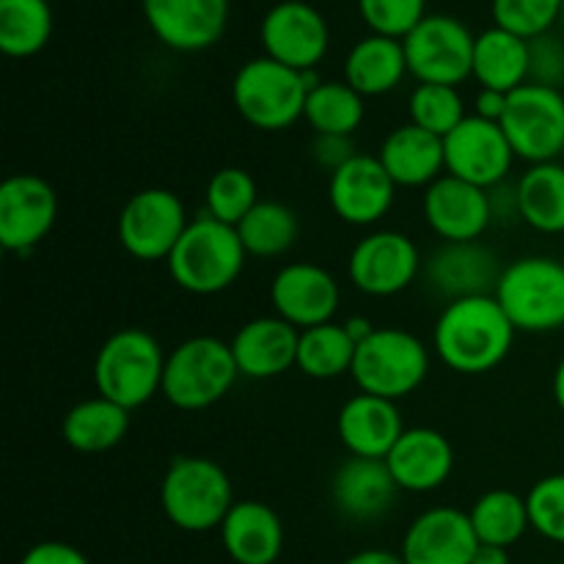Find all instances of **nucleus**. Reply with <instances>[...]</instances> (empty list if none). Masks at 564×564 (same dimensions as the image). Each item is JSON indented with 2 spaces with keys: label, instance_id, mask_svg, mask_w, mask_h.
<instances>
[{
  "label": "nucleus",
  "instance_id": "obj_1",
  "mask_svg": "<svg viewBox=\"0 0 564 564\" xmlns=\"http://www.w3.org/2000/svg\"><path fill=\"white\" fill-rule=\"evenodd\" d=\"M516 339V325L496 295L452 301L435 323V352L449 369L482 375L499 367Z\"/></svg>",
  "mask_w": 564,
  "mask_h": 564
},
{
  "label": "nucleus",
  "instance_id": "obj_2",
  "mask_svg": "<svg viewBox=\"0 0 564 564\" xmlns=\"http://www.w3.org/2000/svg\"><path fill=\"white\" fill-rule=\"evenodd\" d=\"M169 273L182 290L193 295H215L237 281L246 264V248L235 226L215 220L213 215H202L187 224L171 251Z\"/></svg>",
  "mask_w": 564,
  "mask_h": 564
},
{
  "label": "nucleus",
  "instance_id": "obj_3",
  "mask_svg": "<svg viewBox=\"0 0 564 564\" xmlns=\"http://www.w3.org/2000/svg\"><path fill=\"white\" fill-rule=\"evenodd\" d=\"M165 358L158 339L141 328L116 330L97 352L94 383L99 397L135 411L163 389Z\"/></svg>",
  "mask_w": 564,
  "mask_h": 564
},
{
  "label": "nucleus",
  "instance_id": "obj_4",
  "mask_svg": "<svg viewBox=\"0 0 564 564\" xmlns=\"http://www.w3.org/2000/svg\"><path fill=\"white\" fill-rule=\"evenodd\" d=\"M163 512L182 532H209L235 507L231 482L209 457H176L160 485Z\"/></svg>",
  "mask_w": 564,
  "mask_h": 564
},
{
  "label": "nucleus",
  "instance_id": "obj_5",
  "mask_svg": "<svg viewBox=\"0 0 564 564\" xmlns=\"http://www.w3.org/2000/svg\"><path fill=\"white\" fill-rule=\"evenodd\" d=\"M237 375L231 345L215 336H193L165 358L160 391L180 411H204L229 394Z\"/></svg>",
  "mask_w": 564,
  "mask_h": 564
},
{
  "label": "nucleus",
  "instance_id": "obj_6",
  "mask_svg": "<svg viewBox=\"0 0 564 564\" xmlns=\"http://www.w3.org/2000/svg\"><path fill=\"white\" fill-rule=\"evenodd\" d=\"M306 72L290 69L279 61L251 58L237 69L231 83V99L235 108L248 124L259 130H286L295 124L306 110L308 99Z\"/></svg>",
  "mask_w": 564,
  "mask_h": 564
},
{
  "label": "nucleus",
  "instance_id": "obj_7",
  "mask_svg": "<svg viewBox=\"0 0 564 564\" xmlns=\"http://www.w3.org/2000/svg\"><path fill=\"white\" fill-rule=\"evenodd\" d=\"M494 295L516 330L549 334L564 328V264L560 259H518L501 273Z\"/></svg>",
  "mask_w": 564,
  "mask_h": 564
},
{
  "label": "nucleus",
  "instance_id": "obj_8",
  "mask_svg": "<svg viewBox=\"0 0 564 564\" xmlns=\"http://www.w3.org/2000/svg\"><path fill=\"white\" fill-rule=\"evenodd\" d=\"M352 380L364 394L400 400L413 394L430 372L427 347L400 328H375L352 358Z\"/></svg>",
  "mask_w": 564,
  "mask_h": 564
},
{
  "label": "nucleus",
  "instance_id": "obj_9",
  "mask_svg": "<svg viewBox=\"0 0 564 564\" xmlns=\"http://www.w3.org/2000/svg\"><path fill=\"white\" fill-rule=\"evenodd\" d=\"M499 124L516 158L534 165L554 163L564 152V94L540 83H523L507 94Z\"/></svg>",
  "mask_w": 564,
  "mask_h": 564
},
{
  "label": "nucleus",
  "instance_id": "obj_10",
  "mask_svg": "<svg viewBox=\"0 0 564 564\" xmlns=\"http://www.w3.org/2000/svg\"><path fill=\"white\" fill-rule=\"evenodd\" d=\"M474 44L468 25L449 14H427L402 39L408 72L419 83L455 88L474 75Z\"/></svg>",
  "mask_w": 564,
  "mask_h": 564
},
{
  "label": "nucleus",
  "instance_id": "obj_11",
  "mask_svg": "<svg viewBox=\"0 0 564 564\" xmlns=\"http://www.w3.org/2000/svg\"><path fill=\"white\" fill-rule=\"evenodd\" d=\"M185 229V207L180 196L165 187H147L135 193L119 215L121 246L141 262L169 259Z\"/></svg>",
  "mask_w": 564,
  "mask_h": 564
},
{
  "label": "nucleus",
  "instance_id": "obj_12",
  "mask_svg": "<svg viewBox=\"0 0 564 564\" xmlns=\"http://www.w3.org/2000/svg\"><path fill=\"white\" fill-rule=\"evenodd\" d=\"M259 36L268 58L290 69L312 72L328 53L330 28L306 0H281L268 9Z\"/></svg>",
  "mask_w": 564,
  "mask_h": 564
},
{
  "label": "nucleus",
  "instance_id": "obj_13",
  "mask_svg": "<svg viewBox=\"0 0 564 564\" xmlns=\"http://www.w3.org/2000/svg\"><path fill=\"white\" fill-rule=\"evenodd\" d=\"M444 154L446 171L452 176L485 187V191L507 180L512 158H516L499 121H488L477 113L466 116L444 138Z\"/></svg>",
  "mask_w": 564,
  "mask_h": 564
},
{
  "label": "nucleus",
  "instance_id": "obj_14",
  "mask_svg": "<svg viewBox=\"0 0 564 564\" xmlns=\"http://www.w3.org/2000/svg\"><path fill=\"white\" fill-rule=\"evenodd\" d=\"M149 31L176 53H202L220 42L229 0H141Z\"/></svg>",
  "mask_w": 564,
  "mask_h": 564
},
{
  "label": "nucleus",
  "instance_id": "obj_15",
  "mask_svg": "<svg viewBox=\"0 0 564 564\" xmlns=\"http://www.w3.org/2000/svg\"><path fill=\"white\" fill-rule=\"evenodd\" d=\"M58 215L55 191L36 174H14L0 185V246L25 253L50 235Z\"/></svg>",
  "mask_w": 564,
  "mask_h": 564
},
{
  "label": "nucleus",
  "instance_id": "obj_16",
  "mask_svg": "<svg viewBox=\"0 0 564 564\" xmlns=\"http://www.w3.org/2000/svg\"><path fill=\"white\" fill-rule=\"evenodd\" d=\"M419 248L400 231H375L350 253V279L356 290L389 297L408 290L419 273Z\"/></svg>",
  "mask_w": 564,
  "mask_h": 564
},
{
  "label": "nucleus",
  "instance_id": "obj_17",
  "mask_svg": "<svg viewBox=\"0 0 564 564\" xmlns=\"http://www.w3.org/2000/svg\"><path fill=\"white\" fill-rule=\"evenodd\" d=\"M270 301L281 319L308 330L334 323V314L339 308V284L319 264L295 262L279 270L270 284Z\"/></svg>",
  "mask_w": 564,
  "mask_h": 564
},
{
  "label": "nucleus",
  "instance_id": "obj_18",
  "mask_svg": "<svg viewBox=\"0 0 564 564\" xmlns=\"http://www.w3.org/2000/svg\"><path fill=\"white\" fill-rule=\"evenodd\" d=\"M394 180L372 154H356L350 163L330 174V207L345 224L372 226L394 202Z\"/></svg>",
  "mask_w": 564,
  "mask_h": 564
},
{
  "label": "nucleus",
  "instance_id": "obj_19",
  "mask_svg": "<svg viewBox=\"0 0 564 564\" xmlns=\"http://www.w3.org/2000/svg\"><path fill=\"white\" fill-rule=\"evenodd\" d=\"M477 549L479 540L468 512L435 507L408 527L400 556L405 564H471Z\"/></svg>",
  "mask_w": 564,
  "mask_h": 564
},
{
  "label": "nucleus",
  "instance_id": "obj_20",
  "mask_svg": "<svg viewBox=\"0 0 564 564\" xmlns=\"http://www.w3.org/2000/svg\"><path fill=\"white\" fill-rule=\"evenodd\" d=\"M424 218L446 242H477L494 220L485 187L457 176H438L424 193Z\"/></svg>",
  "mask_w": 564,
  "mask_h": 564
},
{
  "label": "nucleus",
  "instance_id": "obj_21",
  "mask_svg": "<svg viewBox=\"0 0 564 564\" xmlns=\"http://www.w3.org/2000/svg\"><path fill=\"white\" fill-rule=\"evenodd\" d=\"M501 273L505 270H499L496 253L479 242H446L424 264L430 290L449 297V303L460 297L490 295V290L496 292L499 286Z\"/></svg>",
  "mask_w": 564,
  "mask_h": 564
},
{
  "label": "nucleus",
  "instance_id": "obj_22",
  "mask_svg": "<svg viewBox=\"0 0 564 564\" xmlns=\"http://www.w3.org/2000/svg\"><path fill=\"white\" fill-rule=\"evenodd\" d=\"M386 463H389V471L400 490L430 494L449 479L452 466H455V449L438 430L413 427L402 433Z\"/></svg>",
  "mask_w": 564,
  "mask_h": 564
},
{
  "label": "nucleus",
  "instance_id": "obj_23",
  "mask_svg": "<svg viewBox=\"0 0 564 564\" xmlns=\"http://www.w3.org/2000/svg\"><path fill=\"white\" fill-rule=\"evenodd\" d=\"M336 430L352 457H372V460H386L405 433L394 400L364 394V391L345 402Z\"/></svg>",
  "mask_w": 564,
  "mask_h": 564
},
{
  "label": "nucleus",
  "instance_id": "obj_24",
  "mask_svg": "<svg viewBox=\"0 0 564 564\" xmlns=\"http://www.w3.org/2000/svg\"><path fill=\"white\" fill-rule=\"evenodd\" d=\"M400 485L394 482L386 460L372 457H352L341 463L330 482V496L341 516L352 521H375L386 516L394 505Z\"/></svg>",
  "mask_w": 564,
  "mask_h": 564
},
{
  "label": "nucleus",
  "instance_id": "obj_25",
  "mask_svg": "<svg viewBox=\"0 0 564 564\" xmlns=\"http://www.w3.org/2000/svg\"><path fill=\"white\" fill-rule=\"evenodd\" d=\"M297 341H301V334L295 325L281 317H259L237 330L231 352H235L240 375L264 380L295 367Z\"/></svg>",
  "mask_w": 564,
  "mask_h": 564
},
{
  "label": "nucleus",
  "instance_id": "obj_26",
  "mask_svg": "<svg viewBox=\"0 0 564 564\" xmlns=\"http://www.w3.org/2000/svg\"><path fill=\"white\" fill-rule=\"evenodd\" d=\"M220 540L237 564H273L284 549V527L262 501H235L220 523Z\"/></svg>",
  "mask_w": 564,
  "mask_h": 564
},
{
  "label": "nucleus",
  "instance_id": "obj_27",
  "mask_svg": "<svg viewBox=\"0 0 564 564\" xmlns=\"http://www.w3.org/2000/svg\"><path fill=\"white\" fill-rule=\"evenodd\" d=\"M378 160L389 171L394 185H433L441 169H446L444 138L433 135L416 124H405L386 138Z\"/></svg>",
  "mask_w": 564,
  "mask_h": 564
},
{
  "label": "nucleus",
  "instance_id": "obj_28",
  "mask_svg": "<svg viewBox=\"0 0 564 564\" xmlns=\"http://www.w3.org/2000/svg\"><path fill=\"white\" fill-rule=\"evenodd\" d=\"M408 75V58L402 39L369 33L352 44L345 58V83L361 97H380L394 91Z\"/></svg>",
  "mask_w": 564,
  "mask_h": 564
},
{
  "label": "nucleus",
  "instance_id": "obj_29",
  "mask_svg": "<svg viewBox=\"0 0 564 564\" xmlns=\"http://www.w3.org/2000/svg\"><path fill=\"white\" fill-rule=\"evenodd\" d=\"M474 77L482 88L512 94L529 83V42L501 28H488L474 44Z\"/></svg>",
  "mask_w": 564,
  "mask_h": 564
},
{
  "label": "nucleus",
  "instance_id": "obj_30",
  "mask_svg": "<svg viewBox=\"0 0 564 564\" xmlns=\"http://www.w3.org/2000/svg\"><path fill=\"white\" fill-rule=\"evenodd\" d=\"M130 430V411L105 397L80 402L64 416V441L77 452L99 455L119 444Z\"/></svg>",
  "mask_w": 564,
  "mask_h": 564
},
{
  "label": "nucleus",
  "instance_id": "obj_31",
  "mask_svg": "<svg viewBox=\"0 0 564 564\" xmlns=\"http://www.w3.org/2000/svg\"><path fill=\"white\" fill-rule=\"evenodd\" d=\"M518 209L532 229L543 235L564 231V165L538 163L518 182Z\"/></svg>",
  "mask_w": 564,
  "mask_h": 564
},
{
  "label": "nucleus",
  "instance_id": "obj_32",
  "mask_svg": "<svg viewBox=\"0 0 564 564\" xmlns=\"http://www.w3.org/2000/svg\"><path fill=\"white\" fill-rule=\"evenodd\" d=\"M53 36V9L47 0H0V50L9 58L42 53Z\"/></svg>",
  "mask_w": 564,
  "mask_h": 564
},
{
  "label": "nucleus",
  "instance_id": "obj_33",
  "mask_svg": "<svg viewBox=\"0 0 564 564\" xmlns=\"http://www.w3.org/2000/svg\"><path fill=\"white\" fill-rule=\"evenodd\" d=\"M468 518H471L479 543L499 545V549L516 545L532 527L527 499H521L512 490H490V494L479 496Z\"/></svg>",
  "mask_w": 564,
  "mask_h": 564
},
{
  "label": "nucleus",
  "instance_id": "obj_34",
  "mask_svg": "<svg viewBox=\"0 0 564 564\" xmlns=\"http://www.w3.org/2000/svg\"><path fill=\"white\" fill-rule=\"evenodd\" d=\"M358 345L347 334L345 325L325 323L317 328H308L297 341V364L303 375L314 380H330L350 372L352 358H356Z\"/></svg>",
  "mask_w": 564,
  "mask_h": 564
},
{
  "label": "nucleus",
  "instance_id": "obj_35",
  "mask_svg": "<svg viewBox=\"0 0 564 564\" xmlns=\"http://www.w3.org/2000/svg\"><path fill=\"white\" fill-rule=\"evenodd\" d=\"M303 119L317 135H352L364 121V97L345 80L319 83L308 91Z\"/></svg>",
  "mask_w": 564,
  "mask_h": 564
},
{
  "label": "nucleus",
  "instance_id": "obj_36",
  "mask_svg": "<svg viewBox=\"0 0 564 564\" xmlns=\"http://www.w3.org/2000/svg\"><path fill=\"white\" fill-rule=\"evenodd\" d=\"M246 253L253 257H281L297 240V218L286 204L259 202L246 218L237 224Z\"/></svg>",
  "mask_w": 564,
  "mask_h": 564
},
{
  "label": "nucleus",
  "instance_id": "obj_37",
  "mask_svg": "<svg viewBox=\"0 0 564 564\" xmlns=\"http://www.w3.org/2000/svg\"><path fill=\"white\" fill-rule=\"evenodd\" d=\"M411 124L446 138L463 119H466V105L455 86H433V83H419L411 94Z\"/></svg>",
  "mask_w": 564,
  "mask_h": 564
},
{
  "label": "nucleus",
  "instance_id": "obj_38",
  "mask_svg": "<svg viewBox=\"0 0 564 564\" xmlns=\"http://www.w3.org/2000/svg\"><path fill=\"white\" fill-rule=\"evenodd\" d=\"M259 204L257 182L242 169H220L207 185V215L235 226Z\"/></svg>",
  "mask_w": 564,
  "mask_h": 564
},
{
  "label": "nucleus",
  "instance_id": "obj_39",
  "mask_svg": "<svg viewBox=\"0 0 564 564\" xmlns=\"http://www.w3.org/2000/svg\"><path fill=\"white\" fill-rule=\"evenodd\" d=\"M564 0H494V22L501 31H510L516 36L532 39L545 36L556 22H562Z\"/></svg>",
  "mask_w": 564,
  "mask_h": 564
},
{
  "label": "nucleus",
  "instance_id": "obj_40",
  "mask_svg": "<svg viewBox=\"0 0 564 564\" xmlns=\"http://www.w3.org/2000/svg\"><path fill=\"white\" fill-rule=\"evenodd\" d=\"M358 11L378 36L405 39L427 17V0H358Z\"/></svg>",
  "mask_w": 564,
  "mask_h": 564
},
{
  "label": "nucleus",
  "instance_id": "obj_41",
  "mask_svg": "<svg viewBox=\"0 0 564 564\" xmlns=\"http://www.w3.org/2000/svg\"><path fill=\"white\" fill-rule=\"evenodd\" d=\"M529 523L551 543L564 545V474L540 479L527 496Z\"/></svg>",
  "mask_w": 564,
  "mask_h": 564
},
{
  "label": "nucleus",
  "instance_id": "obj_42",
  "mask_svg": "<svg viewBox=\"0 0 564 564\" xmlns=\"http://www.w3.org/2000/svg\"><path fill=\"white\" fill-rule=\"evenodd\" d=\"M529 83L560 88L564 86V36H545L529 42Z\"/></svg>",
  "mask_w": 564,
  "mask_h": 564
},
{
  "label": "nucleus",
  "instance_id": "obj_43",
  "mask_svg": "<svg viewBox=\"0 0 564 564\" xmlns=\"http://www.w3.org/2000/svg\"><path fill=\"white\" fill-rule=\"evenodd\" d=\"M312 154L317 165L334 174L356 158V147H352L350 135H317L312 143Z\"/></svg>",
  "mask_w": 564,
  "mask_h": 564
},
{
  "label": "nucleus",
  "instance_id": "obj_44",
  "mask_svg": "<svg viewBox=\"0 0 564 564\" xmlns=\"http://www.w3.org/2000/svg\"><path fill=\"white\" fill-rule=\"evenodd\" d=\"M17 564H91L83 551H77L75 545L55 543V540H47V543H39L28 551Z\"/></svg>",
  "mask_w": 564,
  "mask_h": 564
},
{
  "label": "nucleus",
  "instance_id": "obj_45",
  "mask_svg": "<svg viewBox=\"0 0 564 564\" xmlns=\"http://www.w3.org/2000/svg\"><path fill=\"white\" fill-rule=\"evenodd\" d=\"M507 110V94L494 91V88H482L477 94V116L488 121H501Z\"/></svg>",
  "mask_w": 564,
  "mask_h": 564
},
{
  "label": "nucleus",
  "instance_id": "obj_46",
  "mask_svg": "<svg viewBox=\"0 0 564 564\" xmlns=\"http://www.w3.org/2000/svg\"><path fill=\"white\" fill-rule=\"evenodd\" d=\"M341 564H405L400 554H391V551L383 549H369V551H358L352 554L350 560H345Z\"/></svg>",
  "mask_w": 564,
  "mask_h": 564
},
{
  "label": "nucleus",
  "instance_id": "obj_47",
  "mask_svg": "<svg viewBox=\"0 0 564 564\" xmlns=\"http://www.w3.org/2000/svg\"><path fill=\"white\" fill-rule=\"evenodd\" d=\"M471 564H510V551L499 549V545H482L479 543L477 554Z\"/></svg>",
  "mask_w": 564,
  "mask_h": 564
},
{
  "label": "nucleus",
  "instance_id": "obj_48",
  "mask_svg": "<svg viewBox=\"0 0 564 564\" xmlns=\"http://www.w3.org/2000/svg\"><path fill=\"white\" fill-rule=\"evenodd\" d=\"M345 328H347V334L352 336V341H356V345H361V341H367L369 336L375 334V325L369 323L367 317H352V319H347Z\"/></svg>",
  "mask_w": 564,
  "mask_h": 564
},
{
  "label": "nucleus",
  "instance_id": "obj_49",
  "mask_svg": "<svg viewBox=\"0 0 564 564\" xmlns=\"http://www.w3.org/2000/svg\"><path fill=\"white\" fill-rule=\"evenodd\" d=\"M554 400H556V405H560L564 411V358H562L560 367H556V372H554Z\"/></svg>",
  "mask_w": 564,
  "mask_h": 564
},
{
  "label": "nucleus",
  "instance_id": "obj_50",
  "mask_svg": "<svg viewBox=\"0 0 564 564\" xmlns=\"http://www.w3.org/2000/svg\"><path fill=\"white\" fill-rule=\"evenodd\" d=\"M562 36H564V9H562Z\"/></svg>",
  "mask_w": 564,
  "mask_h": 564
},
{
  "label": "nucleus",
  "instance_id": "obj_51",
  "mask_svg": "<svg viewBox=\"0 0 564 564\" xmlns=\"http://www.w3.org/2000/svg\"><path fill=\"white\" fill-rule=\"evenodd\" d=\"M556 564H564V562H556Z\"/></svg>",
  "mask_w": 564,
  "mask_h": 564
},
{
  "label": "nucleus",
  "instance_id": "obj_52",
  "mask_svg": "<svg viewBox=\"0 0 564 564\" xmlns=\"http://www.w3.org/2000/svg\"><path fill=\"white\" fill-rule=\"evenodd\" d=\"M562 158H564V152H562Z\"/></svg>",
  "mask_w": 564,
  "mask_h": 564
}]
</instances>
